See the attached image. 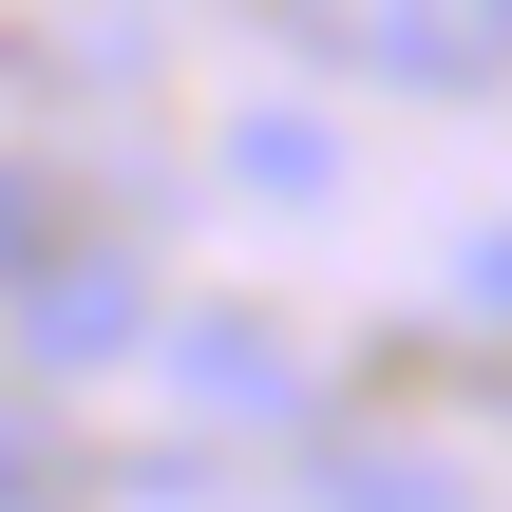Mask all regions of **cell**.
Here are the masks:
<instances>
[{
  "mask_svg": "<svg viewBox=\"0 0 512 512\" xmlns=\"http://www.w3.org/2000/svg\"><path fill=\"white\" fill-rule=\"evenodd\" d=\"M228 171H247L266 209H323V133H304V114H228Z\"/></svg>",
  "mask_w": 512,
  "mask_h": 512,
  "instance_id": "cell-5",
  "label": "cell"
},
{
  "mask_svg": "<svg viewBox=\"0 0 512 512\" xmlns=\"http://www.w3.org/2000/svg\"><path fill=\"white\" fill-rule=\"evenodd\" d=\"M152 361H171L190 399H228V418H285V399H304V361L247 342V323H152Z\"/></svg>",
  "mask_w": 512,
  "mask_h": 512,
  "instance_id": "cell-3",
  "label": "cell"
},
{
  "mask_svg": "<svg viewBox=\"0 0 512 512\" xmlns=\"http://www.w3.org/2000/svg\"><path fill=\"white\" fill-rule=\"evenodd\" d=\"M456 304H475V323L512 342V228H475V247H456Z\"/></svg>",
  "mask_w": 512,
  "mask_h": 512,
  "instance_id": "cell-7",
  "label": "cell"
},
{
  "mask_svg": "<svg viewBox=\"0 0 512 512\" xmlns=\"http://www.w3.org/2000/svg\"><path fill=\"white\" fill-rule=\"evenodd\" d=\"M19 342H38L57 380H95V361H133V342H152V285H133L114 247H57V266L19 285Z\"/></svg>",
  "mask_w": 512,
  "mask_h": 512,
  "instance_id": "cell-2",
  "label": "cell"
},
{
  "mask_svg": "<svg viewBox=\"0 0 512 512\" xmlns=\"http://www.w3.org/2000/svg\"><path fill=\"white\" fill-rule=\"evenodd\" d=\"M38 266H57V190H38V171H19V152H0V304H19V285H38Z\"/></svg>",
  "mask_w": 512,
  "mask_h": 512,
  "instance_id": "cell-6",
  "label": "cell"
},
{
  "mask_svg": "<svg viewBox=\"0 0 512 512\" xmlns=\"http://www.w3.org/2000/svg\"><path fill=\"white\" fill-rule=\"evenodd\" d=\"M323 512H475L437 456H399V437H361V456H323Z\"/></svg>",
  "mask_w": 512,
  "mask_h": 512,
  "instance_id": "cell-4",
  "label": "cell"
},
{
  "mask_svg": "<svg viewBox=\"0 0 512 512\" xmlns=\"http://www.w3.org/2000/svg\"><path fill=\"white\" fill-rule=\"evenodd\" d=\"M285 19L361 95H494L512 76V0H285Z\"/></svg>",
  "mask_w": 512,
  "mask_h": 512,
  "instance_id": "cell-1",
  "label": "cell"
}]
</instances>
